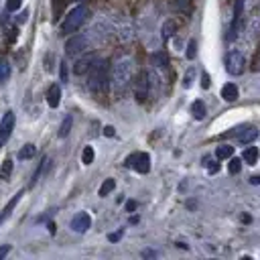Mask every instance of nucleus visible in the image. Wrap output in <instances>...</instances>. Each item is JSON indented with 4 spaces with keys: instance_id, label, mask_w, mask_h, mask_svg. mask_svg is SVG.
<instances>
[{
    "instance_id": "1",
    "label": "nucleus",
    "mask_w": 260,
    "mask_h": 260,
    "mask_svg": "<svg viewBox=\"0 0 260 260\" xmlns=\"http://www.w3.org/2000/svg\"><path fill=\"white\" fill-rule=\"evenodd\" d=\"M132 71H134V65L130 57H122L114 63L112 67V77H110V84L114 88L116 94H122L132 81Z\"/></svg>"
},
{
    "instance_id": "13",
    "label": "nucleus",
    "mask_w": 260,
    "mask_h": 260,
    "mask_svg": "<svg viewBox=\"0 0 260 260\" xmlns=\"http://www.w3.org/2000/svg\"><path fill=\"white\" fill-rule=\"evenodd\" d=\"M256 136H258V128H254V126H248V128H242L240 130V134H238V141L242 142V144H250L252 141H256Z\"/></svg>"
},
{
    "instance_id": "5",
    "label": "nucleus",
    "mask_w": 260,
    "mask_h": 260,
    "mask_svg": "<svg viewBox=\"0 0 260 260\" xmlns=\"http://www.w3.org/2000/svg\"><path fill=\"white\" fill-rule=\"evenodd\" d=\"M244 65H246V59L240 51H230L226 55V70L228 73L232 75H240L244 71Z\"/></svg>"
},
{
    "instance_id": "31",
    "label": "nucleus",
    "mask_w": 260,
    "mask_h": 260,
    "mask_svg": "<svg viewBox=\"0 0 260 260\" xmlns=\"http://www.w3.org/2000/svg\"><path fill=\"white\" fill-rule=\"evenodd\" d=\"M122 234H124V230H118V232H114V234H108V240H110V242H118L122 238Z\"/></svg>"
},
{
    "instance_id": "8",
    "label": "nucleus",
    "mask_w": 260,
    "mask_h": 260,
    "mask_svg": "<svg viewBox=\"0 0 260 260\" xmlns=\"http://www.w3.org/2000/svg\"><path fill=\"white\" fill-rule=\"evenodd\" d=\"M90 47V39L86 35H73L70 41L65 43V51L67 55H79Z\"/></svg>"
},
{
    "instance_id": "3",
    "label": "nucleus",
    "mask_w": 260,
    "mask_h": 260,
    "mask_svg": "<svg viewBox=\"0 0 260 260\" xmlns=\"http://www.w3.org/2000/svg\"><path fill=\"white\" fill-rule=\"evenodd\" d=\"M86 19H88V8H86L84 4H79V6L71 8L70 12H67V17H65L63 24H61V33H63V35L75 33L79 26L86 23Z\"/></svg>"
},
{
    "instance_id": "9",
    "label": "nucleus",
    "mask_w": 260,
    "mask_h": 260,
    "mask_svg": "<svg viewBox=\"0 0 260 260\" xmlns=\"http://www.w3.org/2000/svg\"><path fill=\"white\" fill-rule=\"evenodd\" d=\"M90 226H92L90 213L79 212V213L73 215V220H71V230H73V232H77V234H86V232L90 230Z\"/></svg>"
},
{
    "instance_id": "16",
    "label": "nucleus",
    "mask_w": 260,
    "mask_h": 260,
    "mask_svg": "<svg viewBox=\"0 0 260 260\" xmlns=\"http://www.w3.org/2000/svg\"><path fill=\"white\" fill-rule=\"evenodd\" d=\"M191 114H193L195 120H203L205 114H208V108H205V104L201 100H195L193 104H191Z\"/></svg>"
},
{
    "instance_id": "39",
    "label": "nucleus",
    "mask_w": 260,
    "mask_h": 260,
    "mask_svg": "<svg viewBox=\"0 0 260 260\" xmlns=\"http://www.w3.org/2000/svg\"><path fill=\"white\" fill-rule=\"evenodd\" d=\"M142 256H157V254H155V252H150V250H144Z\"/></svg>"
},
{
    "instance_id": "4",
    "label": "nucleus",
    "mask_w": 260,
    "mask_h": 260,
    "mask_svg": "<svg viewBox=\"0 0 260 260\" xmlns=\"http://www.w3.org/2000/svg\"><path fill=\"white\" fill-rule=\"evenodd\" d=\"M153 81H155V75H153V73L141 71L139 79H136V84H134V95H136V100H139V102H146Z\"/></svg>"
},
{
    "instance_id": "28",
    "label": "nucleus",
    "mask_w": 260,
    "mask_h": 260,
    "mask_svg": "<svg viewBox=\"0 0 260 260\" xmlns=\"http://www.w3.org/2000/svg\"><path fill=\"white\" fill-rule=\"evenodd\" d=\"M185 55H187V59H195V55H197V43H195V39H191V41H189Z\"/></svg>"
},
{
    "instance_id": "40",
    "label": "nucleus",
    "mask_w": 260,
    "mask_h": 260,
    "mask_svg": "<svg viewBox=\"0 0 260 260\" xmlns=\"http://www.w3.org/2000/svg\"><path fill=\"white\" fill-rule=\"evenodd\" d=\"M75 2H86V0H75Z\"/></svg>"
},
{
    "instance_id": "18",
    "label": "nucleus",
    "mask_w": 260,
    "mask_h": 260,
    "mask_svg": "<svg viewBox=\"0 0 260 260\" xmlns=\"http://www.w3.org/2000/svg\"><path fill=\"white\" fill-rule=\"evenodd\" d=\"M150 61H153V65H155V67H159V70H167V67H169V59H167V55H165L163 51L153 53V57H150Z\"/></svg>"
},
{
    "instance_id": "22",
    "label": "nucleus",
    "mask_w": 260,
    "mask_h": 260,
    "mask_svg": "<svg viewBox=\"0 0 260 260\" xmlns=\"http://www.w3.org/2000/svg\"><path fill=\"white\" fill-rule=\"evenodd\" d=\"M12 175V159H4L2 167H0V179L2 181H8Z\"/></svg>"
},
{
    "instance_id": "14",
    "label": "nucleus",
    "mask_w": 260,
    "mask_h": 260,
    "mask_svg": "<svg viewBox=\"0 0 260 260\" xmlns=\"http://www.w3.org/2000/svg\"><path fill=\"white\" fill-rule=\"evenodd\" d=\"M59 102H61V88H59L57 84H53V86L49 88V92H47V104H49L51 108H57Z\"/></svg>"
},
{
    "instance_id": "29",
    "label": "nucleus",
    "mask_w": 260,
    "mask_h": 260,
    "mask_svg": "<svg viewBox=\"0 0 260 260\" xmlns=\"http://www.w3.org/2000/svg\"><path fill=\"white\" fill-rule=\"evenodd\" d=\"M23 4V0H6V10L8 12H17Z\"/></svg>"
},
{
    "instance_id": "30",
    "label": "nucleus",
    "mask_w": 260,
    "mask_h": 260,
    "mask_svg": "<svg viewBox=\"0 0 260 260\" xmlns=\"http://www.w3.org/2000/svg\"><path fill=\"white\" fill-rule=\"evenodd\" d=\"M191 84H193V70H189L183 77V88H191Z\"/></svg>"
},
{
    "instance_id": "26",
    "label": "nucleus",
    "mask_w": 260,
    "mask_h": 260,
    "mask_svg": "<svg viewBox=\"0 0 260 260\" xmlns=\"http://www.w3.org/2000/svg\"><path fill=\"white\" fill-rule=\"evenodd\" d=\"M240 169H242V161L236 159V157H230V163H228V171H230V175H238Z\"/></svg>"
},
{
    "instance_id": "6",
    "label": "nucleus",
    "mask_w": 260,
    "mask_h": 260,
    "mask_svg": "<svg viewBox=\"0 0 260 260\" xmlns=\"http://www.w3.org/2000/svg\"><path fill=\"white\" fill-rule=\"evenodd\" d=\"M124 165L134 169V171H139V173H148L150 171V157L146 153H134L126 159Z\"/></svg>"
},
{
    "instance_id": "38",
    "label": "nucleus",
    "mask_w": 260,
    "mask_h": 260,
    "mask_svg": "<svg viewBox=\"0 0 260 260\" xmlns=\"http://www.w3.org/2000/svg\"><path fill=\"white\" fill-rule=\"evenodd\" d=\"M250 183H252V185H260V175H256V177H250Z\"/></svg>"
},
{
    "instance_id": "2",
    "label": "nucleus",
    "mask_w": 260,
    "mask_h": 260,
    "mask_svg": "<svg viewBox=\"0 0 260 260\" xmlns=\"http://www.w3.org/2000/svg\"><path fill=\"white\" fill-rule=\"evenodd\" d=\"M108 63L106 61H95L90 70L88 88L92 94H104L108 90Z\"/></svg>"
},
{
    "instance_id": "35",
    "label": "nucleus",
    "mask_w": 260,
    "mask_h": 260,
    "mask_svg": "<svg viewBox=\"0 0 260 260\" xmlns=\"http://www.w3.org/2000/svg\"><path fill=\"white\" fill-rule=\"evenodd\" d=\"M8 252H10V246H8V244H4L2 248H0V260H2V258H4Z\"/></svg>"
},
{
    "instance_id": "37",
    "label": "nucleus",
    "mask_w": 260,
    "mask_h": 260,
    "mask_svg": "<svg viewBox=\"0 0 260 260\" xmlns=\"http://www.w3.org/2000/svg\"><path fill=\"white\" fill-rule=\"evenodd\" d=\"M136 210V201H128L126 203V212H134Z\"/></svg>"
},
{
    "instance_id": "27",
    "label": "nucleus",
    "mask_w": 260,
    "mask_h": 260,
    "mask_svg": "<svg viewBox=\"0 0 260 260\" xmlns=\"http://www.w3.org/2000/svg\"><path fill=\"white\" fill-rule=\"evenodd\" d=\"M94 157H95L94 148H92V146H84V153H81V163H84V165H92V163H94Z\"/></svg>"
},
{
    "instance_id": "23",
    "label": "nucleus",
    "mask_w": 260,
    "mask_h": 260,
    "mask_svg": "<svg viewBox=\"0 0 260 260\" xmlns=\"http://www.w3.org/2000/svg\"><path fill=\"white\" fill-rule=\"evenodd\" d=\"M71 124H73V118L71 116H65L63 122H61V126H59V139H65V136L71 132Z\"/></svg>"
},
{
    "instance_id": "19",
    "label": "nucleus",
    "mask_w": 260,
    "mask_h": 260,
    "mask_svg": "<svg viewBox=\"0 0 260 260\" xmlns=\"http://www.w3.org/2000/svg\"><path fill=\"white\" fill-rule=\"evenodd\" d=\"M258 148L256 146H248L244 150V155H242V161L244 163H248V165H256V161H258Z\"/></svg>"
},
{
    "instance_id": "25",
    "label": "nucleus",
    "mask_w": 260,
    "mask_h": 260,
    "mask_svg": "<svg viewBox=\"0 0 260 260\" xmlns=\"http://www.w3.org/2000/svg\"><path fill=\"white\" fill-rule=\"evenodd\" d=\"M8 77H10V63L6 59H0V84H4Z\"/></svg>"
},
{
    "instance_id": "17",
    "label": "nucleus",
    "mask_w": 260,
    "mask_h": 260,
    "mask_svg": "<svg viewBox=\"0 0 260 260\" xmlns=\"http://www.w3.org/2000/svg\"><path fill=\"white\" fill-rule=\"evenodd\" d=\"M175 31H177V23H175L173 19L165 21V24H163V29H161V37H163V41H169V39L175 35Z\"/></svg>"
},
{
    "instance_id": "24",
    "label": "nucleus",
    "mask_w": 260,
    "mask_h": 260,
    "mask_svg": "<svg viewBox=\"0 0 260 260\" xmlns=\"http://www.w3.org/2000/svg\"><path fill=\"white\" fill-rule=\"evenodd\" d=\"M114 187H116V181H114V179H106V181L100 185V191H98V193H100V197L110 195L112 191H114Z\"/></svg>"
},
{
    "instance_id": "12",
    "label": "nucleus",
    "mask_w": 260,
    "mask_h": 260,
    "mask_svg": "<svg viewBox=\"0 0 260 260\" xmlns=\"http://www.w3.org/2000/svg\"><path fill=\"white\" fill-rule=\"evenodd\" d=\"M23 195H24V191L21 189V191H19V193H17L15 197H12V199H10L8 203H6V208L2 210V213H0V224H4V222L8 220V217H10L12 210H15V208H17V205H19V201H21V197H23Z\"/></svg>"
},
{
    "instance_id": "21",
    "label": "nucleus",
    "mask_w": 260,
    "mask_h": 260,
    "mask_svg": "<svg viewBox=\"0 0 260 260\" xmlns=\"http://www.w3.org/2000/svg\"><path fill=\"white\" fill-rule=\"evenodd\" d=\"M232 155H234V146H230V144H220L215 148V157L224 161V159H230Z\"/></svg>"
},
{
    "instance_id": "36",
    "label": "nucleus",
    "mask_w": 260,
    "mask_h": 260,
    "mask_svg": "<svg viewBox=\"0 0 260 260\" xmlns=\"http://www.w3.org/2000/svg\"><path fill=\"white\" fill-rule=\"evenodd\" d=\"M104 134H106V136H114V134H116L114 126H106V128H104Z\"/></svg>"
},
{
    "instance_id": "7",
    "label": "nucleus",
    "mask_w": 260,
    "mask_h": 260,
    "mask_svg": "<svg viewBox=\"0 0 260 260\" xmlns=\"http://www.w3.org/2000/svg\"><path fill=\"white\" fill-rule=\"evenodd\" d=\"M15 122H17V118H15V112L12 110H8L2 116V120H0V146H4L6 141L10 139L12 130H15Z\"/></svg>"
},
{
    "instance_id": "11",
    "label": "nucleus",
    "mask_w": 260,
    "mask_h": 260,
    "mask_svg": "<svg viewBox=\"0 0 260 260\" xmlns=\"http://www.w3.org/2000/svg\"><path fill=\"white\" fill-rule=\"evenodd\" d=\"M95 61H98V59H95L94 55H86V57H81V59H77V61H75L73 71H75L77 75H84L86 71H90V70H92V65H94Z\"/></svg>"
},
{
    "instance_id": "34",
    "label": "nucleus",
    "mask_w": 260,
    "mask_h": 260,
    "mask_svg": "<svg viewBox=\"0 0 260 260\" xmlns=\"http://www.w3.org/2000/svg\"><path fill=\"white\" fill-rule=\"evenodd\" d=\"M208 171L210 173H217V171H220V165H217L215 161H208Z\"/></svg>"
},
{
    "instance_id": "15",
    "label": "nucleus",
    "mask_w": 260,
    "mask_h": 260,
    "mask_svg": "<svg viewBox=\"0 0 260 260\" xmlns=\"http://www.w3.org/2000/svg\"><path fill=\"white\" fill-rule=\"evenodd\" d=\"M238 95H240L238 86H236V84H232V81L222 88V98H224L226 102H236V100H238Z\"/></svg>"
},
{
    "instance_id": "10",
    "label": "nucleus",
    "mask_w": 260,
    "mask_h": 260,
    "mask_svg": "<svg viewBox=\"0 0 260 260\" xmlns=\"http://www.w3.org/2000/svg\"><path fill=\"white\" fill-rule=\"evenodd\" d=\"M242 10H244V0H238L236 6H234V21H232V26H230L228 41L236 39V35H238V23H240V19H242Z\"/></svg>"
},
{
    "instance_id": "20",
    "label": "nucleus",
    "mask_w": 260,
    "mask_h": 260,
    "mask_svg": "<svg viewBox=\"0 0 260 260\" xmlns=\"http://www.w3.org/2000/svg\"><path fill=\"white\" fill-rule=\"evenodd\" d=\"M35 153H37V146L29 142V144H24V146L19 150V155H17V157H19L21 161H29V159L35 157Z\"/></svg>"
},
{
    "instance_id": "32",
    "label": "nucleus",
    "mask_w": 260,
    "mask_h": 260,
    "mask_svg": "<svg viewBox=\"0 0 260 260\" xmlns=\"http://www.w3.org/2000/svg\"><path fill=\"white\" fill-rule=\"evenodd\" d=\"M59 73H61V81H67V65H65V61L59 63Z\"/></svg>"
},
{
    "instance_id": "33",
    "label": "nucleus",
    "mask_w": 260,
    "mask_h": 260,
    "mask_svg": "<svg viewBox=\"0 0 260 260\" xmlns=\"http://www.w3.org/2000/svg\"><path fill=\"white\" fill-rule=\"evenodd\" d=\"M210 86H212V81H210V75H208V73H203V75H201V88H203V90H208Z\"/></svg>"
}]
</instances>
